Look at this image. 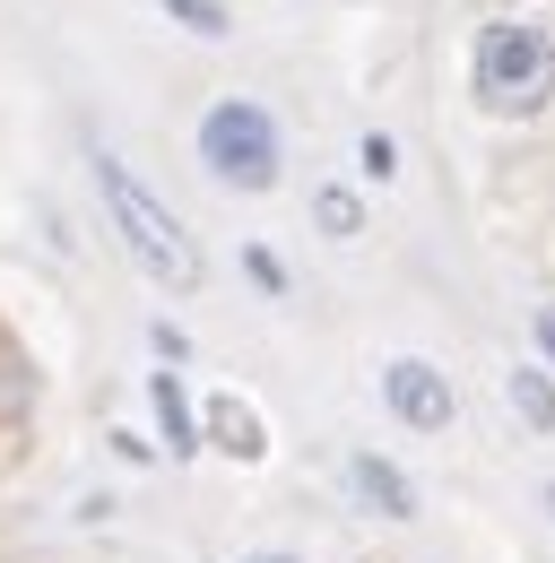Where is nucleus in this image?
<instances>
[{"label": "nucleus", "mask_w": 555, "mask_h": 563, "mask_svg": "<svg viewBox=\"0 0 555 563\" xmlns=\"http://www.w3.org/2000/svg\"><path fill=\"white\" fill-rule=\"evenodd\" d=\"M503 399L521 408L530 433H555V382L538 373V364H512V373H503Z\"/></svg>", "instance_id": "8"}, {"label": "nucleus", "mask_w": 555, "mask_h": 563, "mask_svg": "<svg viewBox=\"0 0 555 563\" xmlns=\"http://www.w3.org/2000/svg\"><path fill=\"white\" fill-rule=\"evenodd\" d=\"M538 347L555 355V303H547V312H538Z\"/></svg>", "instance_id": "11"}, {"label": "nucleus", "mask_w": 555, "mask_h": 563, "mask_svg": "<svg viewBox=\"0 0 555 563\" xmlns=\"http://www.w3.org/2000/svg\"><path fill=\"white\" fill-rule=\"evenodd\" d=\"M313 217H322L330 234H356V225H364V209H356L347 191H322V200H313Z\"/></svg>", "instance_id": "9"}, {"label": "nucleus", "mask_w": 555, "mask_h": 563, "mask_svg": "<svg viewBox=\"0 0 555 563\" xmlns=\"http://www.w3.org/2000/svg\"><path fill=\"white\" fill-rule=\"evenodd\" d=\"M547 511H555V486H547Z\"/></svg>", "instance_id": "13"}, {"label": "nucleus", "mask_w": 555, "mask_h": 563, "mask_svg": "<svg viewBox=\"0 0 555 563\" xmlns=\"http://www.w3.org/2000/svg\"><path fill=\"white\" fill-rule=\"evenodd\" d=\"M96 191H105V209H113V225H122V243H131V261L148 269V278H165L174 295L200 286V252H192V234L174 225L165 200H148V183H139L122 156H96Z\"/></svg>", "instance_id": "1"}, {"label": "nucleus", "mask_w": 555, "mask_h": 563, "mask_svg": "<svg viewBox=\"0 0 555 563\" xmlns=\"http://www.w3.org/2000/svg\"><path fill=\"white\" fill-rule=\"evenodd\" d=\"M347 477H356V494H364V503H382L391 520H416V486L400 477V468H391V460H373V451H356V460H347Z\"/></svg>", "instance_id": "5"}, {"label": "nucleus", "mask_w": 555, "mask_h": 563, "mask_svg": "<svg viewBox=\"0 0 555 563\" xmlns=\"http://www.w3.org/2000/svg\"><path fill=\"white\" fill-rule=\"evenodd\" d=\"M200 165L217 174V183H235V191H270V183H278V122L261 113V104H243V96L208 104Z\"/></svg>", "instance_id": "3"}, {"label": "nucleus", "mask_w": 555, "mask_h": 563, "mask_svg": "<svg viewBox=\"0 0 555 563\" xmlns=\"http://www.w3.org/2000/svg\"><path fill=\"white\" fill-rule=\"evenodd\" d=\"M208 451H226V460H261L270 442H261V417L243 408V399H208Z\"/></svg>", "instance_id": "6"}, {"label": "nucleus", "mask_w": 555, "mask_h": 563, "mask_svg": "<svg viewBox=\"0 0 555 563\" xmlns=\"http://www.w3.org/2000/svg\"><path fill=\"white\" fill-rule=\"evenodd\" d=\"M148 399H156V424H165V451H174V460L200 451V424H192V399H183V373H156Z\"/></svg>", "instance_id": "7"}, {"label": "nucleus", "mask_w": 555, "mask_h": 563, "mask_svg": "<svg viewBox=\"0 0 555 563\" xmlns=\"http://www.w3.org/2000/svg\"><path fill=\"white\" fill-rule=\"evenodd\" d=\"M469 87H478L486 113H538L555 96V44L538 26H521V18H494V26H478Z\"/></svg>", "instance_id": "2"}, {"label": "nucleus", "mask_w": 555, "mask_h": 563, "mask_svg": "<svg viewBox=\"0 0 555 563\" xmlns=\"http://www.w3.org/2000/svg\"><path fill=\"white\" fill-rule=\"evenodd\" d=\"M382 399H391V417L416 424V433H443V424H451V382H443L425 355H391V364H382Z\"/></svg>", "instance_id": "4"}, {"label": "nucleus", "mask_w": 555, "mask_h": 563, "mask_svg": "<svg viewBox=\"0 0 555 563\" xmlns=\"http://www.w3.org/2000/svg\"><path fill=\"white\" fill-rule=\"evenodd\" d=\"M252 563H295V555H252Z\"/></svg>", "instance_id": "12"}, {"label": "nucleus", "mask_w": 555, "mask_h": 563, "mask_svg": "<svg viewBox=\"0 0 555 563\" xmlns=\"http://www.w3.org/2000/svg\"><path fill=\"white\" fill-rule=\"evenodd\" d=\"M165 9H174L183 26H200V35H226V9H217V0H165Z\"/></svg>", "instance_id": "10"}]
</instances>
